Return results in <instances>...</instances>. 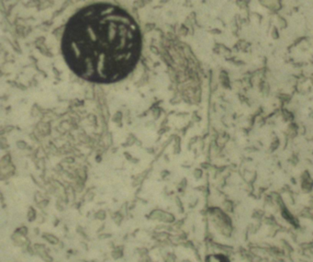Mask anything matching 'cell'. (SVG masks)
I'll return each mask as SVG.
<instances>
[{
    "label": "cell",
    "instance_id": "cell-1",
    "mask_svg": "<svg viewBox=\"0 0 313 262\" xmlns=\"http://www.w3.org/2000/svg\"><path fill=\"white\" fill-rule=\"evenodd\" d=\"M142 51L137 22L120 6L98 3L71 17L62 39L64 60L87 81L110 84L134 69Z\"/></svg>",
    "mask_w": 313,
    "mask_h": 262
},
{
    "label": "cell",
    "instance_id": "cell-2",
    "mask_svg": "<svg viewBox=\"0 0 313 262\" xmlns=\"http://www.w3.org/2000/svg\"><path fill=\"white\" fill-rule=\"evenodd\" d=\"M207 262H230V261L224 255H213L208 257Z\"/></svg>",
    "mask_w": 313,
    "mask_h": 262
}]
</instances>
